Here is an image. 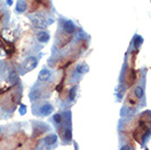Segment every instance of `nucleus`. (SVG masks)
<instances>
[{
	"mask_svg": "<svg viewBox=\"0 0 151 150\" xmlns=\"http://www.w3.org/2000/svg\"><path fill=\"white\" fill-rule=\"evenodd\" d=\"M36 38H37V41L40 42V43H42V44H46V43L49 41L50 36H49L48 32L41 31V32H38V33L36 34Z\"/></svg>",
	"mask_w": 151,
	"mask_h": 150,
	"instance_id": "obj_9",
	"label": "nucleus"
},
{
	"mask_svg": "<svg viewBox=\"0 0 151 150\" xmlns=\"http://www.w3.org/2000/svg\"><path fill=\"white\" fill-rule=\"evenodd\" d=\"M146 150H149V149H146Z\"/></svg>",
	"mask_w": 151,
	"mask_h": 150,
	"instance_id": "obj_18",
	"label": "nucleus"
},
{
	"mask_svg": "<svg viewBox=\"0 0 151 150\" xmlns=\"http://www.w3.org/2000/svg\"><path fill=\"white\" fill-rule=\"evenodd\" d=\"M119 150H135V147L130 144H124L119 147Z\"/></svg>",
	"mask_w": 151,
	"mask_h": 150,
	"instance_id": "obj_15",
	"label": "nucleus"
},
{
	"mask_svg": "<svg viewBox=\"0 0 151 150\" xmlns=\"http://www.w3.org/2000/svg\"><path fill=\"white\" fill-rule=\"evenodd\" d=\"M31 20H32L35 27H37V29H45L48 25V22L46 21V19H44V17H42L40 14H35Z\"/></svg>",
	"mask_w": 151,
	"mask_h": 150,
	"instance_id": "obj_6",
	"label": "nucleus"
},
{
	"mask_svg": "<svg viewBox=\"0 0 151 150\" xmlns=\"http://www.w3.org/2000/svg\"><path fill=\"white\" fill-rule=\"evenodd\" d=\"M76 29H77L76 25L73 24L72 21H70V20H66V21H64V23H63V30H64L65 33L72 34L76 31Z\"/></svg>",
	"mask_w": 151,
	"mask_h": 150,
	"instance_id": "obj_8",
	"label": "nucleus"
},
{
	"mask_svg": "<svg viewBox=\"0 0 151 150\" xmlns=\"http://www.w3.org/2000/svg\"><path fill=\"white\" fill-rule=\"evenodd\" d=\"M50 123L56 128L58 135L63 140V145H70L72 141V127H71V112H59L54 114L50 118Z\"/></svg>",
	"mask_w": 151,
	"mask_h": 150,
	"instance_id": "obj_1",
	"label": "nucleus"
},
{
	"mask_svg": "<svg viewBox=\"0 0 151 150\" xmlns=\"http://www.w3.org/2000/svg\"><path fill=\"white\" fill-rule=\"evenodd\" d=\"M88 71H89V66H88L87 64H80L76 67V72L80 76L87 74Z\"/></svg>",
	"mask_w": 151,
	"mask_h": 150,
	"instance_id": "obj_12",
	"label": "nucleus"
},
{
	"mask_svg": "<svg viewBox=\"0 0 151 150\" xmlns=\"http://www.w3.org/2000/svg\"><path fill=\"white\" fill-rule=\"evenodd\" d=\"M19 113H20V115H24V114L27 113V105H24V104H21V105H20Z\"/></svg>",
	"mask_w": 151,
	"mask_h": 150,
	"instance_id": "obj_16",
	"label": "nucleus"
},
{
	"mask_svg": "<svg viewBox=\"0 0 151 150\" xmlns=\"http://www.w3.org/2000/svg\"><path fill=\"white\" fill-rule=\"evenodd\" d=\"M38 65V57L36 56H29L27 57L22 63V68L24 72H30L34 70Z\"/></svg>",
	"mask_w": 151,
	"mask_h": 150,
	"instance_id": "obj_4",
	"label": "nucleus"
},
{
	"mask_svg": "<svg viewBox=\"0 0 151 150\" xmlns=\"http://www.w3.org/2000/svg\"><path fill=\"white\" fill-rule=\"evenodd\" d=\"M33 114L37 117H47L50 114H53L55 111V107L53 104H50L48 102H43L41 104H33L32 106Z\"/></svg>",
	"mask_w": 151,
	"mask_h": 150,
	"instance_id": "obj_3",
	"label": "nucleus"
},
{
	"mask_svg": "<svg viewBox=\"0 0 151 150\" xmlns=\"http://www.w3.org/2000/svg\"><path fill=\"white\" fill-rule=\"evenodd\" d=\"M7 4H8V6H11V4H12V0H7Z\"/></svg>",
	"mask_w": 151,
	"mask_h": 150,
	"instance_id": "obj_17",
	"label": "nucleus"
},
{
	"mask_svg": "<svg viewBox=\"0 0 151 150\" xmlns=\"http://www.w3.org/2000/svg\"><path fill=\"white\" fill-rule=\"evenodd\" d=\"M142 43H144V38H141L140 35H135V38H132V44L136 48H139Z\"/></svg>",
	"mask_w": 151,
	"mask_h": 150,
	"instance_id": "obj_13",
	"label": "nucleus"
},
{
	"mask_svg": "<svg viewBox=\"0 0 151 150\" xmlns=\"http://www.w3.org/2000/svg\"><path fill=\"white\" fill-rule=\"evenodd\" d=\"M77 89L78 87H73L70 92H69V98H70V101H75L76 97H77Z\"/></svg>",
	"mask_w": 151,
	"mask_h": 150,
	"instance_id": "obj_14",
	"label": "nucleus"
},
{
	"mask_svg": "<svg viewBox=\"0 0 151 150\" xmlns=\"http://www.w3.org/2000/svg\"><path fill=\"white\" fill-rule=\"evenodd\" d=\"M49 129H50V126L46 123H43V122H34L33 123V136L34 137H37V136L44 134L45 131H48Z\"/></svg>",
	"mask_w": 151,
	"mask_h": 150,
	"instance_id": "obj_5",
	"label": "nucleus"
},
{
	"mask_svg": "<svg viewBox=\"0 0 151 150\" xmlns=\"http://www.w3.org/2000/svg\"><path fill=\"white\" fill-rule=\"evenodd\" d=\"M27 10V2L24 0H18L15 4V12L17 13H23Z\"/></svg>",
	"mask_w": 151,
	"mask_h": 150,
	"instance_id": "obj_10",
	"label": "nucleus"
},
{
	"mask_svg": "<svg viewBox=\"0 0 151 150\" xmlns=\"http://www.w3.org/2000/svg\"><path fill=\"white\" fill-rule=\"evenodd\" d=\"M134 94L138 100H141V99L145 98V88L144 86H137L135 89H134Z\"/></svg>",
	"mask_w": 151,
	"mask_h": 150,
	"instance_id": "obj_11",
	"label": "nucleus"
},
{
	"mask_svg": "<svg viewBox=\"0 0 151 150\" xmlns=\"http://www.w3.org/2000/svg\"><path fill=\"white\" fill-rule=\"evenodd\" d=\"M52 78V72L50 70H48L47 68H43L40 74H38V80L41 82H46V81H49Z\"/></svg>",
	"mask_w": 151,
	"mask_h": 150,
	"instance_id": "obj_7",
	"label": "nucleus"
},
{
	"mask_svg": "<svg viewBox=\"0 0 151 150\" xmlns=\"http://www.w3.org/2000/svg\"><path fill=\"white\" fill-rule=\"evenodd\" d=\"M58 146V136L55 133H49L37 144L36 150H54Z\"/></svg>",
	"mask_w": 151,
	"mask_h": 150,
	"instance_id": "obj_2",
	"label": "nucleus"
}]
</instances>
